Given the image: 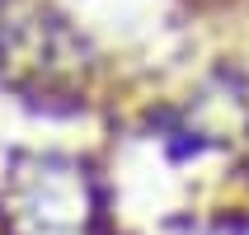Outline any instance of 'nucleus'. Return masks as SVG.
<instances>
[{"label": "nucleus", "instance_id": "nucleus-1", "mask_svg": "<svg viewBox=\"0 0 249 235\" xmlns=\"http://www.w3.org/2000/svg\"><path fill=\"white\" fill-rule=\"evenodd\" d=\"M5 235H99V188L66 155H19L0 193Z\"/></svg>", "mask_w": 249, "mask_h": 235}]
</instances>
